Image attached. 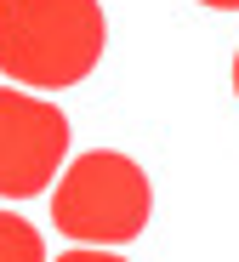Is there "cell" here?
Wrapping results in <instances>:
<instances>
[{
    "label": "cell",
    "mask_w": 239,
    "mask_h": 262,
    "mask_svg": "<svg viewBox=\"0 0 239 262\" xmlns=\"http://www.w3.org/2000/svg\"><path fill=\"white\" fill-rule=\"evenodd\" d=\"M108 17L97 0H0V74L29 92H63L97 69Z\"/></svg>",
    "instance_id": "obj_1"
},
{
    "label": "cell",
    "mask_w": 239,
    "mask_h": 262,
    "mask_svg": "<svg viewBox=\"0 0 239 262\" xmlns=\"http://www.w3.org/2000/svg\"><path fill=\"white\" fill-rule=\"evenodd\" d=\"M154 216V188L142 165L114 148H91L74 165H63L57 194H52V223L74 245H125L148 228Z\"/></svg>",
    "instance_id": "obj_2"
},
{
    "label": "cell",
    "mask_w": 239,
    "mask_h": 262,
    "mask_svg": "<svg viewBox=\"0 0 239 262\" xmlns=\"http://www.w3.org/2000/svg\"><path fill=\"white\" fill-rule=\"evenodd\" d=\"M69 160V114L34 92L0 85V200H34Z\"/></svg>",
    "instance_id": "obj_3"
},
{
    "label": "cell",
    "mask_w": 239,
    "mask_h": 262,
    "mask_svg": "<svg viewBox=\"0 0 239 262\" xmlns=\"http://www.w3.org/2000/svg\"><path fill=\"white\" fill-rule=\"evenodd\" d=\"M0 262H46L40 228L17 211H0Z\"/></svg>",
    "instance_id": "obj_4"
},
{
    "label": "cell",
    "mask_w": 239,
    "mask_h": 262,
    "mask_svg": "<svg viewBox=\"0 0 239 262\" xmlns=\"http://www.w3.org/2000/svg\"><path fill=\"white\" fill-rule=\"evenodd\" d=\"M57 262H125V256H108V251H91V245H74V251H63Z\"/></svg>",
    "instance_id": "obj_5"
},
{
    "label": "cell",
    "mask_w": 239,
    "mask_h": 262,
    "mask_svg": "<svg viewBox=\"0 0 239 262\" xmlns=\"http://www.w3.org/2000/svg\"><path fill=\"white\" fill-rule=\"evenodd\" d=\"M200 6H211V12H239V0H200Z\"/></svg>",
    "instance_id": "obj_6"
},
{
    "label": "cell",
    "mask_w": 239,
    "mask_h": 262,
    "mask_svg": "<svg viewBox=\"0 0 239 262\" xmlns=\"http://www.w3.org/2000/svg\"><path fill=\"white\" fill-rule=\"evenodd\" d=\"M233 97H239V52H233Z\"/></svg>",
    "instance_id": "obj_7"
}]
</instances>
